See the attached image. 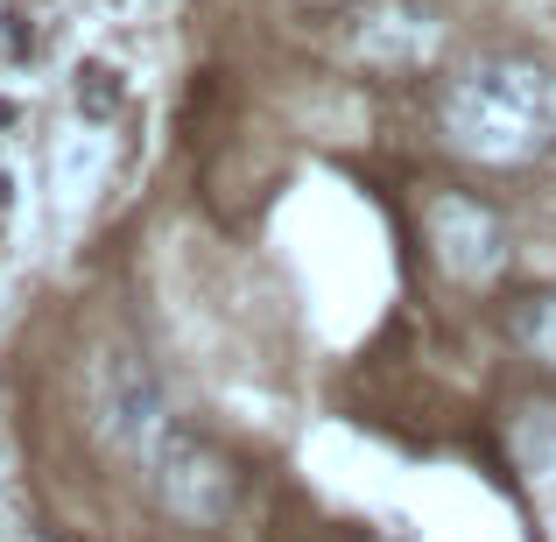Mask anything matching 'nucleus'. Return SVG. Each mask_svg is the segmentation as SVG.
Wrapping results in <instances>:
<instances>
[{
  "instance_id": "f257e3e1",
  "label": "nucleus",
  "mask_w": 556,
  "mask_h": 542,
  "mask_svg": "<svg viewBox=\"0 0 556 542\" xmlns=\"http://www.w3.org/2000/svg\"><path fill=\"white\" fill-rule=\"evenodd\" d=\"M444 135L472 163H535L556 141V71L543 56H479L444 92Z\"/></svg>"
},
{
  "instance_id": "f03ea898",
  "label": "nucleus",
  "mask_w": 556,
  "mask_h": 542,
  "mask_svg": "<svg viewBox=\"0 0 556 542\" xmlns=\"http://www.w3.org/2000/svg\"><path fill=\"white\" fill-rule=\"evenodd\" d=\"M141 465H149L155 501H163L177 521H190V529L226 521L232 501H240V472H232V458L204 430H190V423H177V416L155 430V444H149V458H141Z\"/></svg>"
},
{
  "instance_id": "7ed1b4c3",
  "label": "nucleus",
  "mask_w": 556,
  "mask_h": 542,
  "mask_svg": "<svg viewBox=\"0 0 556 542\" xmlns=\"http://www.w3.org/2000/svg\"><path fill=\"white\" fill-rule=\"evenodd\" d=\"M163 423H169V402H163V380L149 374V360H135V353L99 360V437H106L113 451L149 458Z\"/></svg>"
},
{
  "instance_id": "20e7f679",
  "label": "nucleus",
  "mask_w": 556,
  "mask_h": 542,
  "mask_svg": "<svg viewBox=\"0 0 556 542\" xmlns=\"http://www.w3.org/2000/svg\"><path fill=\"white\" fill-rule=\"evenodd\" d=\"M430 247H437V261H444L451 275L486 282V275L507 261V226H501V212L479 204V198H437L430 204Z\"/></svg>"
},
{
  "instance_id": "39448f33",
  "label": "nucleus",
  "mask_w": 556,
  "mask_h": 542,
  "mask_svg": "<svg viewBox=\"0 0 556 542\" xmlns=\"http://www.w3.org/2000/svg\"><path fill=\"white\" fill-rule=\"evenodd\" d=\"M515 339L529 345L543 366H556V289H543V297H529L515 311Z\"/></svg>"
},
{
  "instance_id": "423d86ee",
  "label": "nucleus",
  "mask_w": 556,
  "mask_h": 542,
  "mask_svg": "<svg viewBox=\"0 0 556 542\" xmlns=\"http://www.w3.org/2000/svg\"><path fill=\"white\" fill-rule=\"evenodd\" d=\"M78 106H85V121H113L121 113V71L78 64Z\"/></svg>"
},
{
  "instance_id": "0eeeda50",
  "label": "nucleus",
  "mask_w": 556,
  "mask_h": 542,
  "mask_svg": "<svg viewBox=\"0 0 556 542\" xmlns=\"http://www.w3.org/2000/svg\"><path fill=\"white\" fill-rule=\"evenodd\" d=\"M296 8H311V14H331V8H345V0H296Z\"/></svg>"
}]
</instances>
